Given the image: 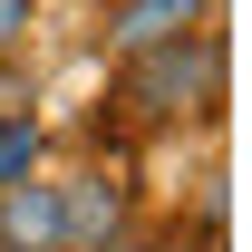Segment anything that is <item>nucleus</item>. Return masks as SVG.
Listing matches in <instances>:
<instances>
[{
	"instance_id": "1",
	"label": "nucleus",
	"mask_w": 252,
	"mask_h": 252,
	"mask_svg": "<svg viewBox=\"0 0 252 252\" xmlns=\"http://www.w3.org/2000/svg\"><path fill=\"white\" fill-rule=\"evenodd\" d=\"M117 107L136 126H223V107H233V39H223V20L165 39L146 59H117Z\"/></svg>"
},
{
	"instance_id": "2",
	"label": "nucleus",
	"mask_w": 252,
	"mask_h": 252,
	"mask_svg": "<svg viewBox=\"0 0 252 252\" xmlns=\"http://www.w3.org/2000/svg\"><path fill=\"white\" fill-rule=\"evenodd\" d=\"M136 233V175L126 165H68L59 175V252H126Z\"/></svg>"
},
{
	"instance_id": "3",
	"label": "nucleus",
	"mask_w": 252,
	"mask_h": 252,
	"mask_svg": "<svg viewBox=\"0 0 252 252\" xmlns=\"http://www.w3.org/2000/svg\"><path fill=\"white\" fill-rule=\"evenodd\" d=\"M223 0H97V59H146L185 30H214Z\"/></svg>"
},
{
	"instance_id": "4",
	"label": "nucleus",
	"mask_w": 252,
	"mask_h": 252,
	"mask_svg": "<svg viewBox=\"0 0 252 252\" xmlns=\"http://www.w3.org/2000/svg\"><path fill=\"white\" fill-rule=\"evenodd\" d=\"M0 252H59V175L49 165L0 185Z\"/></svg>"
},
{
	"instance_id": "5",
	"label": "nucleus",
	"mask_w": 252,
	"mask_h": 252,
	"mask_svg": "<svg viewBox=\"0 0 252 252\" xmlns=\"http://www.w3.org/2000/svg\"><path fill=\"white\" fill-rule=\"evenodd\" d=\"M39 165H49V126H39V107L0 97V185H20V175H39Z\"/></svg>"
},
{
	"instance_id": "6",
	"label": "nucleus",
	"mask_w": 252,
	"mask_h": 252,
	"mask_svg": "<svg viewBox=\"0 0 252 252\" xmlns=\"http://www.w3.org/2000/svg\"><path fill=\"white\" fill-rule=\"evenodd\" d=\"M223 214H233V194H223V175H204L194 185V243L204 252H223Z\"/></svg>"
},
{
	"instance_id": "7",
	"label": "nucleus",
	"mask_w": 252,
	"mask_h": 252,
	"mask_svg": "<svg viewBox=\"0 0 252 252\" xmlns=\"http://www.w3.org/2000/svg\"><path fill=\"white\" fill-rule=\"evenodd\" d=\"M39 10H49V0H0V59H20V49H30Z\"/></svg>"
}]
</instances>
